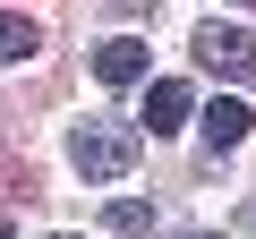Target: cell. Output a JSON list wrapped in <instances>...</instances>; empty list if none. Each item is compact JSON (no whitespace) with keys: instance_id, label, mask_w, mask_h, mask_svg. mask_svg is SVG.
<instances>
[{"instance_id":"6da1fadb","label":"cell","mask_w":256,"mask_h":239,"mask_svg":"<svg viewBox=\"0 0 256 239\" xmlns=\"http://www.w3.org/2000/svg\"><path fill=\"white\" fill-rule=\"evenodd\" d=\"M137 154H146V137L128 128V120H77V128H68V162L86 180H128Z\"/></svg>"},{"instance_id":"7a4b0ae2","label":"cell","mask_w":256,"mask_h":239,"mask_svg":"<svg viewBox=\"0 0 256 239\" xmlns=\"http://www.w3.org/2000/svg\"><path fill=\"white\" fill-rule=\"evenodd\" d=\"M196 60H205L214 77H230V86H256V34H248V26L205 18V26H196Z\"/></svg>"},{"instance_id":"3957f363","label":"cell","mask_w":256,"mask_h":239,"mask_svg":"<svg viewBox=\"0 0 256 239\" xmlns=\"http://www.w3.org/2000/svg\"><path fill=\"white\" fill-rule=\"evenodd\" d=\"M94 77H102V86H146V77H154V52H146L137 34H102V43H94Z\"/></svg>"},{"instance_id":"277c9868","label":"cell","mask_w":256,"mask_h":239,"mask_svg":"<svg viewBox=\"0 0 256 239\" xmlns=\"http://www.w3.org/2000/svg\"><path fill=\"white\" fill-rule=\"evenodd\" d=\"M196 128H205V154H230V146H248L256 111H248L239 94H222V102H205V111H196Z\"/></svg>"},{"instance_id":"5b68a950","label":"cell","mask_w":256,"mask_h":239,"mask_svg":"<svg viewBox=\"0 0 256 239\" xmlns=\"http://www.w3.org/2000/svg\"><path fill=\"white\" fill-rule=\"evenodd\" d=\"M188 120H196V94L180 77H146V128L171 137V128H188Z\"/></svg>"},{"instance_id":"8992f818","label":"cell","mask_w":256,"mask_h":239,"mask_svg":"<svg viewBox=\"0 0 256 239\" xmlns=\"http://www.w3.org/2000/svg\"><path fill=\"white\" fill-rule=\"evenodd\" d=\"M34 52H43V26L18 18V9H0V68H9V60H34Z\"/></svg>"},{"instance_id":"52a82bcc","label":"cell","mask_w":256,"mask_h":239,"mask_svg":"<svg viewBox=\"0 0 256 239\" xmlns=\"http://www.w3.org/2000/svg\"><path fill=\"white\" fill-rule=\"evenodd\" d=\"M102 230H111V239H137V230H154V205H146V196H120V205L102 214Z\"/></svg>"},{"instance_id":"ba28073f","label":"cell","mask_w":256,"mask_h":239,"mask_svg":"<svg viewBox=\"0 0 256 239\" xmlns=\"http://www.w3.org/2000/svg\"><path fill=\"white\" fill-rule=\"evenodd\" d=\"M196 239H230V230H196Z\"/></svg>"},{"instance_id":"9c48e42d","label":"cell","mask_w":256,"mask_h":239,"mask_svg":"<svg viewBox=\"0 0 256 239\" xmlns=\"http://www.w3.org/2000/svg\"><path fill=\"white\" fill-rule=\"evenodd\" d=\"M0 239H18V230H9V222H0Z\"/></svg>"},{"instance_id":"30bf717a","label":"cell","mask_w":256,"mask_h":239,"mask_svg":"<svg viewBox=\"0 0 256 239\" xmlns=\"http://www.w3.org/2000/svg\"><path fill=\"white\" fill-rule=\"evenodd\" d=\"M52 239H77V230H52Z\"/></svg>"}]
</instances>
